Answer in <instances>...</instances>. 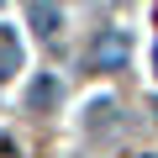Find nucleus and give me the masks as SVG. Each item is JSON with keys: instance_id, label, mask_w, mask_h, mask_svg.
Wrapping results in <instances>:
<instances>
[{"instance_id": "1", "label": "nucleus", "mask_w": 158, "mask_h": 158, "mask_svg": "<svg viewBox=\"0 0 158 158\" xmlns=\"http://www.w3.org/2000/svg\"><path fill=\"white\" fill-rule=\"evenodd\" d=\"M90 63H95V69H121V63H127V37H121V32H106V37H95V48H90Z\"/></svg>"}, {"instance_id": "2", "label": "nucleus", "mask_w": 158, "mask_h": 158, "mask_svg": "<svg viewBox=\"0 0 158 158\" xmlns=\"http://www.w3.org/2000/svg\"><path fill=\"white\" fill-rule=\"evenodd\" d=\"M32 21H37V32H53V27L63 21V16H58V11L48 6V0H37V6H32Z\"/></svg>"}, {"instance_id": "3", "label": "nucleus", "mask_w": 158, "mask_h": 158, "mask_svg": "<svg viewBox=\"0 0 158 158\" xmlns=\"http://www.w3.org/2000/svg\"><path fill=\"white\" fill-rule=\"evenodd\" d=\"M58 95V85H53V79H37V85H32V106H48Z\"/></svg>"}]
</instances>
